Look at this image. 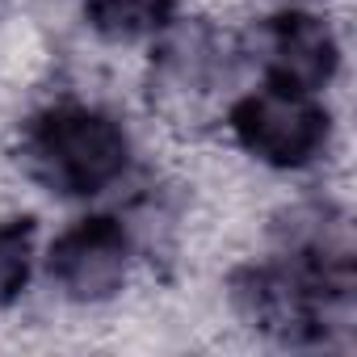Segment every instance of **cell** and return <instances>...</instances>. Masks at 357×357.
Wrapping results in <instances>:
<instances>
[{
    "mask_svg": "<svg viewBox=\"0 0 357 357\" xmlns=\"http://www.w3.org/2000/svg\"><path fill=\"white\" fill-rule=\"evenodd\" d=\"M34 176L68 198H93L126 172L130 143L122 126L89 105H55L34 118L26 135Z\"/></svg>",
    "mask_w": 357,
    "mask_h": 357,
    "instance_id": "1",
    "label": "cell"
},
{
    "mask_svg": "<svg viewBox=\"0 0 357 357\" xmlns=\"http://www.w3.org/2000/svg\"><path fill=\"white\" fill-rule=\"evenodd\" d=\"M240 303L265 332H278L286 340L319 336L332 315L349 307V273L340 265H328L324 257L248 269L240 282Z\"/></svg>",
    "mask_w": 357,
    "mask_h": 357,
    "instance_id": "2",
    "label": "cell"
},
{
    "mask_svg": "<svg viewBox=\"0 0 357 357\" xmlns=\"http://www.w3.org/2000/svg\"><path fill=\"white\" fill-rule=\"evenodd\" d=\"M231 135L248 155L273 168H303L328 143V114L319 109L315 93L269 84L244 93L231 105Z\"/></svg>",
    "mask_w": 357,
    "mask_h": 357,
    "instance_id": "3",
    "label": "cell"
},
{
    "mask_svg": "<svg viewBox=\"0 0 357 357\" xmlns=\"http://www.w3.org/2000/svg\"><path fill=\"white\" fill-rule=\"evenodd\" d=\"M130 269V240L118 219H84L51 244V278L76 303H101L122 290Z\"/></svg>",
    "mask_w": 357,
    "mask_h": 357,
    "instance_id": "4",
    "label": "cell"
},
{
    "mask_svg": "<svg viewBox=\"0 0 357 357\" xmlns=\"http://www.w3.org/2000/svg\"><path fill=\"white\" fill-rule=\"evenodd\" d=\"M340 51L324 17L315 13H278L261 30V68L269 84L298 89V93H319L336 76Z\"/></svg>",
    "mask_w": 357,
    "mask_h": 357,
    "instance_id": "5",
    "label": "cell"
},
{
    "mask_svg": "<svg viewBox=\"0 0 357 357\" xmlns=\"http://www.w3.org/2000/svg\"><path fill=\"white\" fill-rule=\"evenodd\" d=\"M176 0H84V17L101 38L135 43L172 22Z\"/></svg>",
    "mask_w": 357,
    "mask_h": 357,
    "instance_id": "6",
    "label": "cell"
},
{
    "mask_svg": "<svg viewBox=\"0 0 357 357\" xmlns=\"http://www.w3.org/2000/svg\"><path fill=\"white\" fill-rule=\"evenodd\" d=\"M34 269V223L5 219L0 223V307H9Z\"/></svg>",
    "mask_w": 357,
    "mask_h": 357,
    "instance_id": "7",
    "label": "cell"
}]
</instances>
